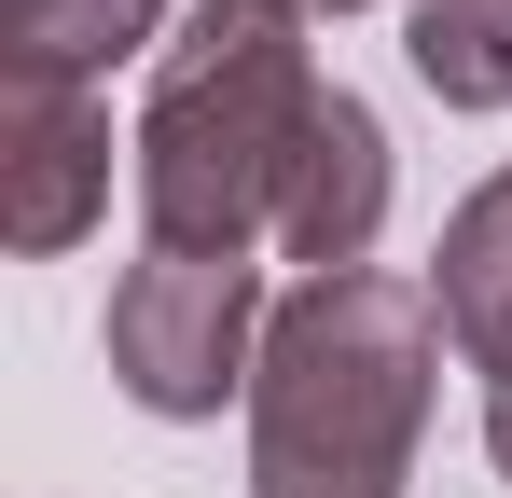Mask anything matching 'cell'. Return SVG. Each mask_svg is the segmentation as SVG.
Here are the masks:
<instances>
[{
    "instance_id": "obj_1",
    "label": "cell",
    "mask_w": 512,
    "mask_h": 498,
    "mask_svg": "<svg viewBox=\"0 0 512 498\" xmlns=\"http://www.w3.org/2000/svg\"><path fill=\"white\" fill-rule=\"evenodd\" d=\"M319 14L291 0H194L153 56V97H139V222L153 249H208V263H250L277 249V194L305 166V125H319Z\"/></svg>"
},
{
    "instance_id": "obj_2",
    "label": "cell",
    "mask_w": 512,
    "mask_h": 498,
    "mask_svg": "<svg viewBox=\"0 0 512 498\" xmlns=\"http://www.w3.org/2000/svg\"><path fill=\"white\" fill-rule=\"evenodd\" d=\"M443 305L429 277H305L263 319L250 374V498H402L443 402Z\"/></svg>"
},
{
    "instance_id": "obj_3",
    "label": "cell",
    "mask_w": 512,
    "mask_h": 498,
    "mask_svg": "<svg viewBox=\"0 0 512 498\" xmlns=\"http://www.w3.org/2000/svg\"><path fill=\"white\" fill-rule=\"evenodd\" d=\"M263 263H208V249H139L111 277V388L139 415H250V374H263Z\"/></svg>"
},
{
    "instance_id": "obj_4",
    "label": "cell",
    "mask_w": 512,
    "mask_h": 498,
    "mask_svg": "<svg viewBox=\"0 0 512 498\" xmlns=\"http://www.w3.org/2000/svg\"><path fill=\"white\" fill-rule=\"evenodd\" d=\"M111 153H139V139H111L97 83H0V236L28 263L84 249L111 222Z\"/></svg>"
},
{
    "instance_id": "obj_5",
    "label": "cell",
    "mask_w": 512,
    "mask_h": 498,
    "mask_svg": "<svg viewBox=\"0 0 512 498\" xmlns=\"http://www.w3.org/2000/svg\"><path fill=\"white\" fill-rule=\"evenodd\" d=\"M374 236H388V125H374L360 83H333L319 125H305L291 194H277V263H305V277H360Z\"/></svg>"
},
{
    "instance_id": "obj_6",
    "label": "cell",
    "mask_w": 512,
    "mask_h": 498,
    "mask_svg": "<svg viewBox=\"0 0 512 498\" xmlns=\"http://www.w3.org/2000/svg\"><path fill=\"white\" fill-rule=\"evenodd\" d=\"M180 0H0V83H97L125 56H167Z\"/></svg>"
},
{
    "instance_id": "obj_7",
    "label": "cell",
    "mask_w": 512,
    "mask_h": 498,
    "mask_svg": "<svg viewBox=\"0 0 512 498\" xmlns=\"http://www.w3.org/2000/svg\"><path fill=\"white\" fill-rule=\"evenodd\" d=\"M429 305H443V332H457V360L499 388L512 374V180L457 194V222H443V249H429Z\"/></svg>"
},
{
    "instance_id": "obj_8",
    "label": "cell",
    "mask_w": 512,
    "mask_h": 498,
    "mask_svg": "<svg viewBox=\"0 0 512 498\" xmlns=\"http://www.w3.org/2000/svg\"><path fill=\"white\" fill-rule=\"evenodd\" d=\"M402 56L443 111H512V0H402Z\"/></svg>"
},
{
    "instance_id": "obj_9",
    "label": "cell",
    "mask_w": 512,
    "mask_h": 498,
    "mask_svg": "<svg viewBox=\"0 0 512 498\" xmlns=\"http://www.w3.org/2000/svg\"><path fill=\"white\" fill-rule=\"evenodd\" d=\"M485 457H499V485H512V374L485 388Z\"/></svg>"
},
{
    "instance_id": "obj_10",
    "label": "cell",
    "mask_w": 512,
    "mask_h": 498,
    "mask_svg": "<svg viewBox=\"0 0 512 498\" xmlns=\"http://www.w3.org/2000/svg\"><path fill=\"white\" fill-rule=\"evenodd\" d=\"M499 180H512V166H499Z\"/></svg>"
}]
</instances>
